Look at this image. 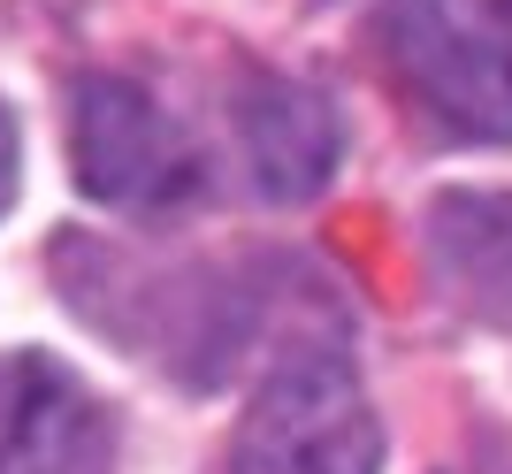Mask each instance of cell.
Wrapping results in <instances>:
<instances>
[{
    "label": "cell",
    "mask_w": 512,
    "mask_h": 474,
    "mask_svg": "<svg viewBox=\"0 0 512 474\" xmlns=\"http://www.w3.org/2000/svg\"><path fill=\"white\" fill-rule=\"evenodd\" d=\"M390 77L451 138H512V0H383Z\"/></svg>",
    "instance_id": "6da1fadb"
},
{
    "label": "cell",
    "mask_w": 512,
    "mask_h": 474,
    "mask_svg": "<svg viewBox=\"0 0 512 474\" xmlns=\"http://www.w3.org/2000/svg\"><path fill=\"white\" fill-rule=\"evenodd\" d=\"M230 474H383V429L337 337H299L237 421Z\"/></svg>",
    "instance_id": "7a4b0ae2"
},
{
    "label": "cell",
    "mask_w": 512,
    "mask_h": 474,
    "mask_svg": "<svg viewBox=\"0 0 512 474\" xmlns=\"http://www.w3.org/2000/svg\"><path fill=\"white\" fill-rule=\"evenodd\" d=\"M69 169L85 199L115 215H176L207 184V153L146 85L130 77H77L69 92Z\"/></svg>",
    "instance_id": "3957f363"
},
{
    "label": "cell",
    "mask_w": 512,
    "mask_h": 474,
    "mask_svg": "<svg viewBox=\"0 0 512 474\" xmlns=\"http://www.w3.org/2000/svg\"><path fill=\"white\" fill-rule=\"evenodd\" d=\"M0 474H115L100 398L54 352H0Z\"/></svg>",
    "instance_id": "277c9868"
},
{
    "label": "cell",
    "mask_w": 512,
    "mask_h": 474,
    "mask_svg": "<svg viewBox=\"0 0 512 474\" xmlns=\"http://www.w3.org/2000/svg\"><path fill=\"white\" fill-rule=\"evenodd\" d=\"M230 123H237V146H245V169L253 184L276 207H299L314 199L344 161V115L329 92L299 85V77H268L253 69L230 100Z\"/></svg>",
    "instance_id": "5b68a950"
},
{
    "label": "cell",
    "mask_w": 512,
    "mask_h": 474,
    "mask_svg": "<svg viewBox=\"0 0 512 474\" xmlns=\"http://www.w3.org/2000/svg\"><path fill=\"white\" fill-rule=\"evenodd\" d=\"M428 268L474 322L512 329V192H436L421 215Z\"/></svg>",
    "instance_id": "8992f818"
},
{
    "label": "cell",
    "mask_w": 512,
    "mask_h": 474,
    "mask_svg": "<svg viewBox=\"0 0 512 474\" xmlns=\"http://www.w3.org/2000/svg\"><path fill=\"white\" fill-rule=\"evenodd\" d=\"M16 207V115L0 108V215Z\"/></svg>",
    "instance_id": "52a82bcc"
}]
</instances>
